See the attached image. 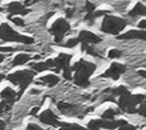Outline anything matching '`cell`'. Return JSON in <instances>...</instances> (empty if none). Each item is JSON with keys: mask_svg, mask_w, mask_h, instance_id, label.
I'll return each instance as SVG.
<instances>
[{"mask_svg": "<svg viewBox=\"0 0 146 130\" xmlns=\"http://www.w3.org/2000/svg\"><path fill=\"white\" fill-rule=\"evenodd\" d=\"M145 99H146V96L143 94L131 95L130 92H128L125 95L120 96L117 105L123 112L133 114V113H137V105L143 103Z\"/></svg>", "mask_w": 146, "mask_h": 130, "instance_id": "cell-2", "label": "cell"}, {"mask_svg": "<svg viewBox=\"0 0 146 130\" xmlns=\"http://www.w3.org/2000/svg\"><path fill=\"white\" fill-rule=\"evenodd\" d=\"M34 78V72L30 71V70H22V71H17L15 73H11L7 76V79L13 82L14 84L19 87V92L17 94V98L21 97V95L23 94V91L27 88V86L32 82Z\"/></svg>", "mask_w": 146, "mask_h": 130, "instance_id": "cell-4", "label": "cell"}, {"mask_svg": "<svg viewBox=\"0 0 146 130\" xmlns=\"http://www.w3.org/2000/svg\"><path fill=\"white\" fill-rule=\"evenodd\" d=\"M39 120L44 123V124H48V125H51V127H58L62 124V122H59L58 117L50 111V109H46L44 112H42L40 115H39Z\"/></svg>", "mask_w": 146, "mask_h": 130, "instance_id": "cell-9", "label": "cell"}, {"mask_svg": "<svg viewBox=\"0 0 146 130\" xmlns=\"http://www.w3.org/2000/svg\"><path fill=\"white\" fill-rule=\"evenodd\" d=\"M121 55H122V52L119 49H111L108 51V58H111V59L119 58V57H121Z\"/></svg>", "mask_w": 146, "mask_h": 130, "instance_id": "cell-23", "label": "cell"}, {"mask_svg": "<svg viewBox=\"0 0 146 130\" xmlns=\"http://www.w3.org/2000/svg\"><path fill=\"white\" fill-rule=\"evenodd\" d=\"M7 10L10 15H27V13L30 11L27 8H25V6L18 1H14L10 2L7 7Z\"/></svg>", "mask_w": 146, "mask_h": 130, "instance_id": "cell-12", "label": "cell"}, {"mask_svg": "<svg viewBox=\"0 0 146 130\" xmlns=\"http://www.w3.org/2000/svg\"><path fill=\"white\" fill-rule=\"evenodd\" d=\"M73 14H74V9H72V8H68V9H66V17L71 18V17L73 16Z\"/></svg>", "mask_w": 146, "mask_h": 130, "instance_id": "cell-33", "label": "cell"}, {"mask_svg": "<svg viewBox=\"0 0 146 130\" xmlns=\"http://www.w3.org/2000/svg\"><path fill=\"white\" fill-rule=\"evenodd\" d=\"M10 18V21L15 24V25H17V26H24V19H22V18H19V17H9Z\"/></svg>", "mask_w": 146, "mask_h": 130, "instance_id": "cell-26", "label": "cell"}, {"mask_svg": "<svg viewBox=\"0 0 146 130\" xmlns=\"http://www.w3.org/2000/svg\"><path fill=\"white\" fill-rule=\"evenodd\" d=\"M59 82V78L57 75H54V74H48V75H43L41 76L36 83L38 84H47L48 87H54L55 84H57Z\"/></svg>", "mask_w": 146, "mask_h": 130, "instance_id": "cell-14", "label": "cell"}, {"mask_svg": "<svg viewBox=\"0 0 146 130\" xmlns=\"http://www.w3.org/2000/svg\"><path fill=\"white\" fill-rule=\"evenodd\" d=\"M59 130H90L88 128H83L75 123H62Z\"/></svg>", "mask_w": 146, "mask_h": 130, "instance_id": "cell-18", "label": "cell"}, {"mask_svg": "<svg viewBox=\"0 0 146 130\" xmlns=\"http://www.w3.org/2000/svg\"><path fill=\"white\" fill-rule=\"evenodd\" d=\"M125 70H127V67H125L123 64L113 63V64H111L110 68H108L107 71H105V72L102 74V76H103V78H111V79H113V80H119L120 75H121L122 73H124Z\"/></svg>", "mask_w": 146, "mask_h": 130, "instance_id": "cell-8", "label": "cell"}, {"mask_svg": "<svg viewBox=\"0 0 146 130\" xmlns=\"http://www.w3.org/2000/svg\"><path fill=\"white\" fill-rule=\"evenodd\" d=\"M3 59H5V56H3V55H1V54H0V63H1V62H2V60H3Z\"/></svg>", "mask_w": 146, "mask_h": 130, "instance_id": "cell-37", "label": "cell"}, {"mask_svg": "<svg viewBox=\"0 0 146 130\" xmlns=\"http://www.w3.org/2000/svg\"><path fill=\"white\" fill-rule=\"evenodd\" d=\"M38 111H39V107H34V108H32V111L30 112V114L31 115H35L38 113Z\"/></svg>", "mask_w": 146, "mask_h": 130, "instance_id": "cell-35", "label": "cell"}, {"mask_svg": "<svg viewBox=\"0 0 146 130\" xmlns=\"http://www.w3.org/2000/svg\"><path fill=\"white\" fill-rule=\"evenodd\" d=\"M127 25V22L123 18L116 17V16H112V15H105L103 23H102V27L100 30L104 33H108V34H119Z\"/></svg>", "mask_w": 146, "mask_h": 130, "instance_id": "cell-5", "label": "cell"}, {"mask_svg": "<svg viewBox=\"0 0 146 130\" xmlns=\"http://www.w3.org/2000/svg\"><path fill=\"white\" fill-rule=\"evenodd\" d=\"M138 27L141 29V30H146V19H141L138 23Z\"/></svg>", "mask_w": 146, "mask_h": 130, "instance_id": "cell-32", "label": "cell"}, {"mask_svg": "<svg viewBox=\"0 0 146 130\" xmlns=\"http://www.w3.org/2000/svg\"><path fill=\"white\" fill-rule=\"evenodd\" d=\"M111 91H112L113 96H122V95H125V94L129 92V90L124 86H120V87H117V88H115V89H113Z\"/></svg>", "mask_w": 146, "mask_h": 130, "instance_id": "cell-21", "label": "cell"}, {"mask_svg": "<svg viewBox=\"0 0 146 130\" xmlns=\"http://www.w3.org/2000/svg\"><path fill=\"white\" fill-rule=\"evenodd\" d=\"M120 40H129V39H141L146 41V31L145 30H130L123 34L117 35Z\"/></svg>", "mask_w": 146, "mask_h": 130, "instance_id": "cell-11", "label": "cell"}, {"mask_svg": "<svg viewBox=\"0 0 146 130\" xmlns=\"http://www.w3.org/2000/svg\"><path fill=\"white\" fill-rule=\"evenodd\" d=\"M137 113H139L141 116L146 117V101L140 103V106L137 108Z\"/></svg>", "mask_w": 146, "mask_h": 130, "instance_id": "cell-25", "label": "cell"}, {"mask_svg": "<svg viewBox=\"0 0 146 130\" xmlns=\"http://www.w3.org/2000/svg\"><path fill=\"white\" fill-rule=\"evenodd\" d=\"M79 42H80V41H79V39H78V38L68 39V40H67V42L65 43V47H67V48H73V47H75Z\"/></svg>", "mask_w": 146, "mask_h": 130, "instance_id": "cell-24", "label": "cell"}, {"mask_svg": "<svg viewBox=\"0 0 146 130\" xmlns=\"http://www.w3.org/2000/svg\"><path fill=\"white\" fill-rule=\"evenodd\" d=\"M78 39H79L80 42H82V43H88V44H89V43H98V42L102 41V39H100L98 35H96L95 33H92V32H90V31H86V30L80 31Z\"/></svg>", "mask_w": 146, "mask_h": 130, "instance_id": "cell-10", "label": "cell"}, {"mask_svg": "<svg viewBox=\"0 0 146 130\" xmlns=\"http://www.w3.org/2000/svg\"><path fill=\"white\" fill-rule=\"evenodd\" d=\"M16 50L17 48H13V47H0V52H13Z\"/></svg>", "mask_w": 146, "mask_h": 130, "instance_id": "cell-29", "label": "cell"}, {"mask_svg": "<svg viewBox=\"0 0 146 130\" xmlns=\"http://www.w3.org/2000/svg\"><path fill=\"white\" fill-rule=\"evenodd\" d=\"M5 128H6V122L0 120V130H5Z\"/></svg>", "mask_w": 146, "mask_h": 130, "instance_id": "cell-36", "label": "cell"}, {"mask_svg": "<svg viewBox=\"0 0 146 130\" xmlns=\"http://www.w3.org/2000/svg\"><path fill=\"white\" fill-rule=\"evenodd\" d=\"M70 29H71L70 23L66 19L58 18L57 21H55V23L50 27V33L55 36V42L59 43L63 40L64 35L70 31Z\"/></svg>", "mask_w": 146, "mask_h": 130, "instance_id": "cell-7", "label": "cell"}, {"mask_svg": "<svg viewBox=\"0 0 146 130\" xmlns=\"http://www.w3.org/2000/svg\"><path fill=\"white\" fill-rule=\"evenodd\" d=\"M0 97L2 98V100H6V101L13 104V103L15 101V99L17 98V94H16L11 88L7 87V88H5V89L0 92Z\"/></svg>", "mask_w": 146, "mask_h": 130, "instance_id": "cell-15", "label": "cell"}, {"mask_svg": "<svg viewBox=\"0 0 146 130\" xmlns=\"http://www.w3.org/2000/svg\"><path fill=\"white\" fill-rule=\"evenodd\" d=\"M119 130H137V128H136V127H133V125H131V124L125 123V124L121 125V127L119 128Z\"/></svg>", "mask_w": 146, "mask_h": 130, "instance_id": "cell-30", "label": "cell"}, {"mask_svg": "<svg viewBox=\"0 0 146 130\" xmlns=\"http://www.w3.org/2000/svg\"><path fill=\"white\" fill-rule=\"evenodd\" d=\"M108 11L107 10H99V11H94V17L97 18V17H100V16H104V15H107Z\"/></svg>", "mask_w": 146, "mask_h": 130, "instance_id": "cell-31", "label": "cell"}, {"mask_svg": "<svg viewBox=\"0 0 146 130\" xmlns=\"http://www.w3.org/2000/svg\"><path fill=\"white\" fill-rule=\"evenodd\" d=\"M84 8H86L87 13H94V11H95V8H96V6H95L92 2H90V1H87V2H86V6H84Z\"/></svg>", "mask_w": 146, "mask_h": 130, "instance_id": "cell-27", "label": "cell"}, {"mask_svg": "<svg viewBox=\"0 0 146 130\" xmlns=\"http://www.w3.org/2000/svg\"><path fill=\"white\" fill-rule=\"evenodd\" d=\"M137 73H138L141 78H145V79H146V70H138Z\"/></svg>", "mask_w": 146, "mask_h": 130, "instance_id": "cell-34", "label": "cell"}, {"mask_svg": "<svg viewBox=\"0 0 146 130\" xmlns=\"http://www.w3.org/2000/svg\"><path fill=\"white\" fill-rule=\"evenodd\" d=\"M11 103H8V101H6V100H2L1 103H0V115L1 114H3L6 111H8L10 107H11Z\"/></svg>", "mask_w": 146, "mask_h": 130, "instance_id": "cell-22", "label": "cell"}, {"mask_svg": "<svg viewBox=\"0 0 146 130\" xmlns=\"http://www.w3.org/2000/svg\"><path fill=\"white\" fill-rule=\"evenodd\" d=\"M127 121L124 120H106V119H103V120H91L89 121L88 123V129L90 130H98L100 128L103 129H108V130H114V129H119L121 125L125 124Z\"/></svg>", "mask_w": 146, "mask_h": 130, "instance_id": "cell-6", "label": "cell"}, {"mask_svg": "<svg viewBox=\"0 0 146 130\" xmlns=\"http://www.w3.org/2000/svg\"><path fill=\"white\" fill-rule=\"evenodd\" d=\"M129 16H131V17H136V16H146V7H145L143 3L138 2V3L129 11Z\"/></svg>", "mask_w": 146, "mask_h": 130, "instance_id": "cell-16", "label": "cell"}, {"mask_svg": "<svg viewBox=\"0 0 146 130\" xmlns=\"http://www.w3.org/2000/svg\"><path fill=\"white\" fill-rule=\"evenodd\" d=\"M0 39L2 41L21 42V43H24V44H32L34 42V39L33 38L17 33L15 30H13L6 23H3V24L0 25Z\"/></svg>", "mask_w": 146, "mask_h": 130, "instance_id": "cell-3", "label": "cell"}, {"mask_svg": "<svg viewBox=\"0 0 146 130\" xmlns=\"http://www.w3.org/2000/svg\"><path fill=\"white\" fill-rule=\"evenodd\" d=\"M57 107L65 115H76L78 111H79V107L76 105H73V104H70V103H64V101L58 103Z\"/></svg>", "mask_w": 146, "mask_h": 130, "instance_id": "cell-13", "label": "cell"}, {"mask_svg": "<svg viewBox=\"0 0 146 130\" xmlns=\"http://www.w3.org/2000/svg\"><path fill=\"white\" fill-rule=\"evenodd\" d=\"M31 59V57L26 54H18L14 60H13V66H18V65H23L25 63H27L29 60Z\"/></svg>", "mask_w": 146, "mask_h": 130, "instance_id": "cell-17", "label": "cell"}, {"mask_svg": "<svg viewBox=\"0 0 146 130\" xmlns=\"http://www.w3.org/2000/svg\"><path fill=\"white\" fill-rule=\"evenodd\" d=\"M31 67L36 71V72H43L46 70H49V66L47 64V62H41V63H33L31 64Z\"/></svg>", "mask_w": 146, "mask_h": 130, "instance_id": "cell-19", "label": "cell"}, {"mask_svg": "<svg viewBox=\"0 0 146 130\" xmlns=\"http://www.w3.org/2000/svg\"><path fill=\"white\" fill-rule=\"evenodd\" d=\"M3 78H5V76H3V75H2V74H0V81H1V80H2V79H3Z\"/></svg>", "mask_w": 146, "mask_h": 130, "instance_id": "cell-38", "label": "cell"}, {"mask_svg": "<svg viewBox=\"0 0 146 130\" xmlns=\"http://www.w3.org/2000/svg\"><path fill=\"white\" fill-rule=\"evenodd\" d=\"M25 130H44V129H42L41 127H39V125L35 124V123H30V124L26 127Z\"/></svg>", "mask_w": 146, "mask_h": 130, "instance_id": "cell-28", "label": "cell"}, {"mask_svg": "<svg viewBox=\"0 0 146 130\" xmlns=\"http://www.w3.org/2000/svg\"><path fill=\"white\" fill-rule=\"evenodd\" d=\"M72 67V71H74V83L79 87L86 88L89 86V76L95 72L96 65L94 63L87 62L84 59H80L76 62Z\"/></svg>", "mask_w": 146, "mask_h": 130, "instance_id": "cell-1", "label": "cell"}, {"mask_svg": "<svg viewBox=\"0 0 146 130\" xmlns=\"http://www.w3.org/2000/svg\"><path fill=\"white\" fill-rule=\"evenodd\" d=\"M120 112H117V111H115V109H113V108H108V109H106L104 113H103V115H102V117L103 119H106V120H112L115 115H117Z\"/></svg>", "mask_w": 146, "mask_h": 130, "instance_id": "cell-20", "label": "cell"}]
</instances>
